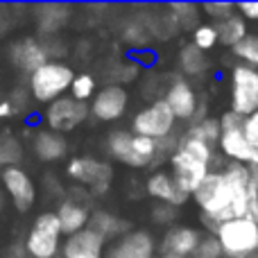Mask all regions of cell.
<instances>
[{"label":"cell","instance_id":"39","mask_svg":"<svg viewBox=\"0 0 258 258\" xmlns=\"http://www.w3.org/2000/svg\"><path fill=\"white\" fill-rule=\"evenodd\" d=\"M25 93H27L25 89H16V91H14V98L9 100V102H12V107H14V113L21 111V107H25V98H27Z\"/></svg>","mask_w":258,"mask_h":258},{"label":"cell","instance_id":"1","mask_svg":"<svg viewBox=\"0 0 258 258\" xmlns=\"http://www.w3.org/2000/svg\"><path fill=\"white\" fill-rule=\"evenodd\" d=\"M168 163H170V174L177 181V186L188 197H192V192L200 188V183L206 179V174L211 170H222L227 159L215 147L181 134L177 152L170 156Z\"/></svg>","mask_w":258,"mask_h":258},{"label":"cell","instance_id":"16","mask_svg":"<svg viewBox=\"0 0 258 258\" xmlns=\"http://www.w3.org/2000/svg\"><path fill=\"white\" fill-rule=\"evenodd\" d=\"M12 61H14V66L21 68L23 73L34 75L39 68H43L45 63H48V54L43 52L41 41L27 36V39H21L12 45Z\"/></svg>","mask_w":258,"mask_h":258},{"label":"cell","instance_id":"10","mask_svg":"<svg viewBox=\"0 0 258 258\" xmlns=\"http://www.w3.org/2000/svg\"><path fill=\"white\" fill-rule=\"evenodd\" d=\"M165 102L172 109L174 118L183 122H192L197 116V109H200L202 98L197 95V91L192 89V84L188 80H183L181 75H174L170 86L165 89Z\"/></svg>","mask_w":258,"mask_h":258},{"label":"cell","instance_id":"12","mask_svg":"<svg viewBox=\"0 0 258 258\" xmlns=\"http://www.w3.org/2000/svg\"><path fill=\"white\" fill-rule=\"evenodd\" d=\"M127 102H129V95H127L125 86H120V84H107L93 98L91 113H93L98 120L111 122V120H118V118L125 113Z\"/></svg>","mask_w":258,"mask_h":258},{"label":"cell","instance_id":"22","mask_svg":"<svg viewBox=\"0 0 258 258\" xmlns=\"http://www.w3.org/2000/svg\"><path fill=\"white\" fill-rule=\"evenodd\" d=\"M109 152L113 154V159H118L120 163L132 165V168H145L143 161L134 152V134L125 132V129H116L109 134Z\"/></svg>","mask_w":258,"mask_h":258},{"label":"cell","instance_id":"47","mask_svg":"<svg viewBox=\"0 0 258 258\" xmlns=\"http://www.w3.org/2000/svg\"><path fill=\"white\" fill-rule=\"evenodd\" d=\"M251 258H258V251H256V254H254V256H251Z\"/></svg>","mask_w":258,"mask_h":258},{"label":"cell","instance_id":"17","mask_svg":"<svg viewBox=\"0 0 258 258\" xmlns=\"http://www.w3.org/2000/svg\"><path fill=\"white\" fill-rule=\"evenodd\" d=\"M107 258H154V240L147 231H132L111 247Z\"/></svg>","mask_w":258,"mask_h":258},{"label":"cell","instance_id":"40","mask_svg":"<svg viewBox=\"0 0 258 258\" xmlns=\"http://www.w3.org/2000/svg\"><path fill=\"white\" fill-rule=\"evenodd\" d=\"M3 258H32L30 254H27V249H25V245H12L7 251H5V256Z\"/></svg>","mask_w":258,"mask_h":258},{"label":"cell","instance_id":"44","mask_svg":"<svg viewBox=\"0 0 258 258\" xmlns=\"http://www.w3.org/2000/svg\"><path fill=\"white\" fill-rule=\"evenodd\" d=\"M256 215H258V186H256Z\"/></svg>","mask_w":258,"mask_h":258},{"label":"cell","instance_id":"43","mask_svg":"<svg viewBox=\"0 0 258 258\" xmlns=\"http://www.w3.org/2000/svg\"><path fill=\"white\" fill-rule=\"evenodd\" d=\"M3 9L5 7H0V12H3ZM7 27H9V16H3V14H0V34H5Z\"/></svg>","mask_w":258,"mask_h":258},{"label":"cell","instance_id":"24","mask_svg":"<svg viewBox=\"0 0 258 258\" xmlns=\"http://www.w3.org/2000/svg\"><path fill=\"white\" fill-rule=\"evenodd\" d=\"M89 229L91 231H95L98 236H102L104 240H109V238H116V236H122L129 231V222L125 220L116 218V215L111 213H104V211H98V213L91 215L89 220Z\"/></svg>","mask_w":258,"mask_h":258},{"label":"cell","instance_id":"33","mask_svg":"<svg viewBox=\"0 0 258 258\" xmlns=\"http://www.w3.org/2000/svg\"><path fill=\"white\" fill-rule=\"evenodd\" d=\"M71 93L75 100L86 102V100L93 98V93H95V80L89 75V73L75 75V80H73V84H71Z\"/></svg>","mask_w":258,"mask_h":258},{"label":"cell","instance_id":"42","mask_svg":"<svg viewBox=\"0 0 258 258\" xmlns=\"http://www.w3.org/2000/svg\"><path fill=\"white\" fill-rule=\"evenodd\" d=\"M247 168H249V174H251V179H254V183L258 186V159L254 161V163H249V165H247Z\"/></svg>","mask_w":258,"mask_h":258},{"label":"cell","instance_id":"8","mask_svg":"<svg viewBox=\"0 0 258 258\" xmlns=\"http://www.w3.org/2000/svg\"><path fill=\"white\" fill-rule=\"evenodd\" d=\"M61 224L57 213H41L25 240V249L32 258H54L59 249Z\"/></svg>","mask_w":258,"mask_h":258},{"label":"cell","instance_id":"27","mask_svg":"<svg viewBox=\"0 0 258 258\" xmlns=\"http://www.w3.org/2000/svg\"><path fill=\"white\" fill-rule=\"evenodd\" d=\"M186 136L190 138H197V141L206 143V145L215 147L218 150V143H220V136H222V127H220V118H204L202 122H195L186 129Z\"/></svg>","mask_w":258,"mask_h":258},{"label":"cell","instance_id":"7","mask_svg":"<svg viewBox=\"0 0 258 258\" xmlns=\"http://www.w3.org/2000/svg\"><path fill=\"white\" fill-rule=\"evenodd\" d=\"M174 118L172 109L168 107L163 98L154 100L150 107L141 109V111L134 116V134L138 136H147V138H154V141H161V138H168L174 134Z\"/></svg>","mask_w":258,"mask_h":258},{"label":"cell","instance_id":"38","mask_svg":"<svg viewBox=\"0 0 258 258\" xmlns=\"http://www.w3.org/2000/svg\"><path fill=\"white\" fill-rule=\"evenodd\" d=\"M238 14L247 23H258V3H238Z\"/></svg>","mask_w":258,"mask_h":258},{"label":"cell","instance_id":"25","mask_svg":"<svg viewBox=\"0 0 258 258\" xmlns=\"http://www.w3.org/2000/svg\"><path fill=\"white\" fill-rule=\"evenodd\" d=\"M179 68L186 77H200L209 71V57L192 43H186L179 50Z\"/></svg>","mask_w":258,"mask_h":258},{"label":"cell","instance_id":"18","mask_svg":"<svg viewBox=\"0 0 258 258\" xmlns=\"http://www.w3.org/2000/svg\"><path fill=\"white\" fill-rule=\"evenodd\" d=\"M104 238L98 236L91 229L75 233L63 245V258H102L104 251Z\"/></svg>","mask_w":258,"mask_h":258},{"label":"cell","instance_id":"9","mask_svg":"<svg viewBox=\"0 0 258 258\" xmlns=\"http://www.w3.org/2000/svg\"><path fill=\"white\" fill-rule=\"evenodd\" d=\"M89 118V104L80 102L71 95V98H59L45 111V122L52 132L61 134V132H73L77 125Z\"/></svg>","mask_w":258,"mask_h":258},{"label":"cell","instance_id":"5","mask_svg":"<svg viewBox=\"0 0 258 258\" xmlns=\"http://www.w3.org/2000/svg\"><path fill=\"white\" fill-rule=\"evenodd\" d=\"M229 109L247 118L258 111V68L233 63L229 75Z\"/></svg>","mask_w":258,"mask_h":258},{"label":"cell","instance_id":"11","mask_svg":"<svg viewBox=\"0 0 258 258\" xmlns=\"http://www.w3.org/2000/svg\"><path fill=\"white\" fill-rule=\"evenodd\" d=\"M68 177L80 181L82 186H89L95 195H102L111 183L113 170L109 163L95 159H73L68 165Z\"/></svg>","mask_w":258,"mask_h":258},{"label":"cell","instance_id":"37","mask_svg":"<svg viewBox=\"0 0 258 258\" xmlns=\"http://www.w3.org/2000/svg\"><path fill=\"white\" fill-rule=\"evenodd\" d=\"M152 218H154V222H159V224H170V222H174V218H177V209H174V206H168V204H156L154 211H152Z\"/></svg>","mask_w":258,"mask_h":258},{"label":"cell","instance_id":"35","mask_svg":"<svg viewBox=\"0 0 258 258\" xmlns=\"http://www.w3.org/2000/svg\"><path fill=\"white\" fill-rule=\"evenodd\" d=\"M41 45H43V52L48 54V57H66L68 52V45L66 41H61V36H45V41H41Z\"/></svg>","mask_w":258,"mask_h":258},{"label":"cell","instance_id":"46","mask_svg":"<svg viewBox=\"0 0 258 258\" xmlns=\"http://www.w3.org/2000/svg\"><path fill=\"white\" fill-rule=\"evenodd\" d=\"M186 258H197V256H195V254H192V256H186Z\"/></svg>","mask_w":258,"mask_h":258},{"label":"cell","instance_id":"2","mask_svg":"<svg viewBox=\"0 0 258 258\" xmlns=\"http://www.w3.org/2000/svg\"><path fill=\"white\" fill-rule=\"evenodd\" d=\"M192 200L202 211V224L206 231L213 233L222 222L236 218V209H233V195L229 188L227 179H224L222 170H211L206 179L200 183Z\"/></svg>","mask_w":258,"mask_h":258},{"label":"cell","instance_id":"41","mask_svg":"<svg viewBox=\"0 0 258 258\" xmlns=\"http://www.w3.org/2000/svg\"><path fill=\"white\" fill-rule=\"evenodd\" d=\"M12 113H14L12 102H9V100H3V102H0V118H9Z\"/></svg>","mask_w":258,"mask_h":258},{"label":"cell","instance_id":"30","mask_svg":"<svg viewBox=\"0 0 258 258\" xmlns=\"http://www.w3.org/2000/svg\"><path fill=\"white\" fill-rule=\"evenodd\" d=\"M122 39H125L129 45H134V48H143V45L152 39V32H150V27L145 25L143 18H132L125 25V30H122Z\"/></svg>","mask_w":258,"mask_h":258},{"label":"cell","instance_id":"48","mask_svg":"<svg viewBox=\"0 0 258 258\" xmlns=\"http://www.w3.org/2000/svg\"><path fill=\"white\" fill-rule=\"evenodd\" d=\"M0 177H3V172H0Z\"/></svg>","mask_w":258,"mask_h":258},{"label":"cell","instance_id":"23","mask_svg":"<svg viewBox=\"0 0 258 258\" xmlns=\"http://www.w3.org/2000/svg\"><path fill=\"white\" fill-rule=\"evenodd\" d=\"M215 30H218L220 45H224V48L233 50L242 39H245L247 34H249V23H247L245 18L240 16V14H233L231 18H227V21L218 23V25H215Z\"/></svg>","mask_w":258,"mask_h":258},{"label":"cell","instance_id":"21","mask_svg":"<svg viewBox=\"0 0 258 258\" xmlns=\"http://www.w3.org/2000/svg\"><path fill=\"white\" fill-rule=\"evenodd\" d=\"M68 145H66V138L61 134L52 132V129H43L34 136V152L41 161H59L63 154H66Z\"/></svg>","mask_w":258,"mask_h":258},{"label":"cell","instance_id":"4","mask_svg":"<svg viewBox=\"0 0 258 258\" xmlns=\"http://www.w3.org/2000/svg\"><path fill=\"white\" fill-rule=\"evenodd\" d=\"M242 122H245V118L233 113L231 109H227V111L220 116L222 136H220V143H218V152L227 161L249 165L258 159V150L251 147V143L245 138V134H242Z\"/></svg>","mask_w":258,"mask_h":258},{"label":"cell","instance_id":"34","mask_svg":"<svg viewBox=\"0 0 258 258\" xmlns=\"http://www.w3.org/2000/svg\"><path fill=\"white\" fill-rule=\"evenodd\" d=\"M195 256L197 258H222V249H220V245H218V240H215L213 233H204V238H202Z\"/></svg>","mask_w":258,"mask_h":258},{"label":"cell","instance_id":"14","mask_svg":"<svg viewBox=\"0 0 258 258\" xmlns=\"http://www.w3.org/2000/svg\"><path fill=\"white\" fill-rule=\"evenodd\" d=\"M3 183H5V190L9 192L12 197L14 206L18 211H27L32 204H34V197H36V190H34V183H32L30 174L25 170L16 168H7L3 170Z\"/></svg>","mask_w":258,"mask_h":258},{"label":"cell","instance_id":"15","mask_svg":"<svg viewBox=\"0 0 258 258\" xmlns=\"http://www.w3.org/2000/svg\"><path fill=\"white\" fill-rule=\"evenodd\" d=\"M145 188H147V195L154 197L159 204H168V206H174V209L183 206L188 200H190V197L177 186L172 174L163 172V170H156V172L147 179Z\"/></svg>","mask_w":258,"mask_h":258},{"label":"cell","instance_id":"20","mask_svg":"<svg viewBox=\"0 0 258 258\" xmlns=\"http://www.w3.org/2000/svg\"><path fill=\"white\" fill-rule=\"evenodd\" d=\"M57 218H59V224H61V233H68V238H71V236H75V233L84 231L91 215L84 204H80V202H75V200H66L59 206Z\"/></svg>","mask_w":258,"mask_h":258},{"label":"cell","instance_id":"6","mask_svg":"<svg viewBox=\"0 0 258 258\" xmlns=\"http://www.w3.org/2000/svg\"><path fill=\"white\" fill-rule=\"evenodd\" d=\"M75 73L71 66L59 61H48L43 68L30 75V95L39 102H50L61 98V93L66 89H71Z\"/></svg>","mask_w":258,"mask_h":258},{"label":"cell","instance_id":"29","mask_svg":"<svg viewBox=\"0 0 258 258\" xmlns=\"http://www.w3.org/2000/svg\"><path fill=\"white\" fill-rule=\"evenodd\" d=\"M23 159V145L18 143V138H14L12 134H0V165L7 168H16V163H21Z\"/></svg>","mask_w":258,"mask_h":258},{"label":"cell","instance_id":"19","mask_svg":"<svg viewBox=\"0 0 258 258\" xmlns=\"http://www.w3.org/2000/svg\"><path fill=\"white\" fill-rule=\"evenodd\" d=\"M71 18V7L61 3H48L36 7V27L43 36H54Z\"/></svg>","mask_w":258,"mask_h":258},{"label":"cell","instance_id":"45","mask_svg":"<svg viewBox=\"0 0 258 258\" xmlns=\"http://www.w3.org/2000/svg\"><path fill=\"white\" fill-rule=\"evenodd\" d=\"M3 204H5V200H3V192H0V209H3Z\"/></svg>","mask_w":258,"mask_h":258},{"label":"cell","instance_id":"32","mask_svg":"<svg viewBox=\"0 0 258 258\" xmlns=\"http://www.w3.org/2000/svg\"><path fill=\"white\" fill-rule=\"evenodd\" d=\"M195 48H200L202 52H209V50H213L215 45L220 43L218 39V30H215L213 23H202L200 27H197L195 32H192V41H190Z\"/></svg>","mask_w":258,"mask_h":258},{"label":"cell","instance_id":"3","mask_svg":"<svg viewBox=\"0 0 258 258\" xmlns=\"http://www.w3.org/2000/svg\"><path fill=\"white\" fill-rule=\"evenodd\" d=\"M222 258H251L258 251V220L233 218L213 231Z\"/></svg>","mask_w":258,"mask_h":258},{"label":"cell","instance_id":"28","mask_svg":"<svg viewBox=\"0 0 258 258\" xmlns=\"http://www.w3.org/2000/svg\"><path fill=\"white\" fill-rule=\"evenodd\" d=\"M231 57L236 59V63H245V66L258 68V34L256 32H249V34L231 50Z\"/></svg>","mask_w":258,"mask_h":258},{"label":"cell","instance_id":"26","mask_svg":"<svg viewBox=\"0 0 258 258\" xmlns=\"http://www.w3.org/2000/svg\"><path fill=\"white\" fill-rule=\"evenodd\" d=\"M170 14H172L174 23H177L179 30L183 32H195L202 25V7L195 3H172L168 5Z\"/></svg>","mask_w":258,"mask_h":258},{"label":"cell","instance_id":"36","mask_svg":"<svg viewBox=\"0 0 258 258\" xmlns=\"http://www.w3.org/2000/svg\"><path fill=\"white\" fill-rule=\"evenodd\" d=\"M242 134H245V138L251 143V147L258 150V111L245 118V122H242Z\"/></svg>","mask_w":258,"mask_h":258},{"label":"cell","instance_id":"31","mask_svg":"<svg viewBox=\"0 0 258 258\" xmlns=\"http://www.w3.org/2000/svg\"><path fill=\"white\" fill-rule=\"evenodd\" d=\"M200 7H202V14L213 25H218V23L231 18L233 14H238V3H202Z\"/></svg>","mask_w":258,"mask_h":258},{"label":"cell","instance_id":"13","mask_svg":"<svg viewBox=\"0 0 258 258\" xmlns=\"http://www.w3.org/2000/svg\"><path fill=\"white\" fill-rule=\"evenodd\" d=\"M204 233L192 227H174L163 236L161 242V258H186L192 256L200 247Z\"/></svg>","mask_w":258,"mask_h":258}]
</instances>
